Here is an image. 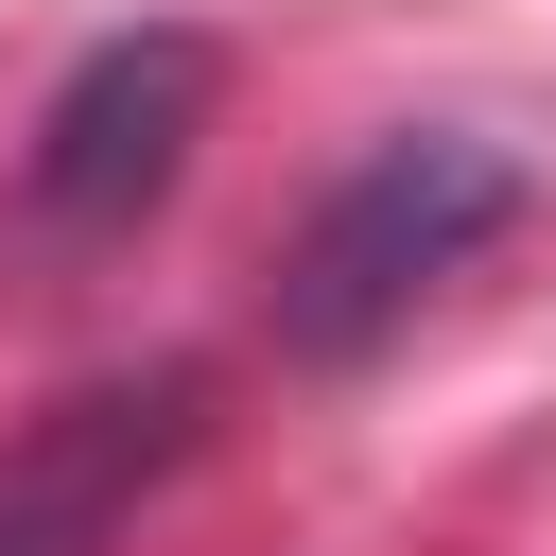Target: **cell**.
<instances>
[{
	"instance_id": "obj_1",
	"label": "cell",
	"mask_w": 556,
	"mask_h": 556,
	"mask_svg": "<svg viewBox=\"0 0 556 556\" xmlns=\"http://www.w3.org/2000/svg\"><path fill=\"white\" fill-rule=\"evenodd\" d=\"M521 208H539L521 156L469 139V122H400V139H365V156L295 208V243H278V348H295V365H365V348L417 330V295L469 278Z\"/></svg>"
},
{
	"instance_id": "obj_2",
	"label": "cell",
	"mask_w": 556,
	"mask_h": 556,
	"mask_svg": "<svg viewBox=\"0 0 556 556\" xmlns=\"http://www.w3.org/2000/svg\"><path fill=\"white\" fill-rule=\"evenodd\" d=\"M208 365H104L0 434V556H122V521L191 469Z\"/></svg>"
},
{
	"instance_id": "obj_3",
	"label": "cell",
	"mask_w": 556,
	"mask_h": 556,
	"mask_svg": "<svg viewBox=\"0 0 556 556\" xmlns=\"http://www.w3.org/2000/svg\"><path fill=\"white\" fill-rule=\"evenodd\" d=\"M208 139V35H104L52 104H35V156H17V226L35 243H104L139 226Z\"/></svg>"
}]
</instances>
